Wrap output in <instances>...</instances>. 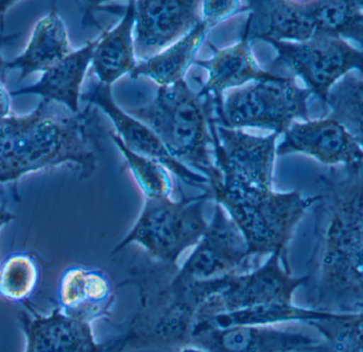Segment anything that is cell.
<instances>
[{
	"instance_id": "obj_1",
	"label": "cell",
	"mask_w": 363,
	"mask_h": 352,
	"mask_svg": "<svg viewBox=\"0 0 363 352\" xmlns=\"http://www.w3.org/2000/svg\"><path fill=\"white\" fill-rule=\"evenodd\" d=\"M180 266L149 257L134 260L117 288L138 290L140 305L123 331L102 343V352L179 349L190 344L199 311L223 287L225 276L209 280L187 278Z\"/></svg>"
},
{
	"instance_id": "obj_2",
	"label": "cell",
	"mask_w": 363,
	"mask_h": 352,
	"mask_svg": "<svg viewBox=\"0 0 363 352\" xmlns=\"http://www.w3.org/2000/svg\"><path fill=\"white\" fill-rule=\"evenodd\" d=\"M42 101L27 116L0 119V185L15 183L26 174L72 165L81 179L97 169L102 127L89 104L69 117L50 112Z\"/></svg>"
},
{
	"instance_id": "obj_3",
	"label": "cell",
	"mask_w": 363,
	"mask_h": 352,
	"mask_svg": "<svg viewBox=\"0 0 363 352\" xmlns=\"http://www.w3.org/2000/svg\"><path fill=\"white\" fill-rule=\"evenodd\" d=\"M315 215V245L307 262V308L363 312V223Z\"/></svg>"
},
{
	"instance_id": "obj_4",
	"label": "cell",
	"mask_w": 363,
	"mask_h": 352,
	"mask_svg": "<svg viewBox=\"0 0 363 352\" xmlns=\"http://www.w3.org/2000/svg\"><path fill=\"white\" fill-rule=\"evenodd\" d=\"M125 112L150 127L174 159L206 177L208 185L221 179L213 157L211 97L199 95L183 79L160 87L150 102Z\"/></svg>"
},
{
	"instance_id": "obj_5",
	"label": "cell",
	"mask_w": 363,
	"mask_h": 352,
	"mask_svg": "<svg viewBox=\"0 0 363 352\" xmlns=\"http://www.w3.org/2000/svg\"><path fill=\"white\" fill-rule=\"evenodd\" d=\"M213 200L226 211L247 242L250 257L259 266L260 258L279 253L288 257V244L298 222L317 203L315 196L298 191L275 192L260 188L209 186Z\"/></svg>"
},
{
	"instance_id": "obj_6",
	"label": "cell",
	"mask_w": 363,
	"mask_h": 352,
	"mask_svg": "<svg viewBox=\"0 0 363 352\" xmlns=\"http://www.w3.org/2000/svg\"><path fill=\"white\" fill-rule=\"evenodd\" d=\"M209 200H213L211 191L180 200L170 196L146 198L138 221L112 256L135 243L152 259L179 266L181 256L196 246L208 228L204 207Z\"/></svg>"
},
{
	"instance_id": "obj_7",
	"label": "cell",
	"mask_w": 363,
	"mask_h": 352,
	"mask_svg": "<svg viewBox=\"0 0 363 352\" xmlns=\"http://www.w3.org/2000/svg\"><path fill=\"white\" fill-rule=\"evenodd\" d=\"M311 95L288 76L249 83L224 93L215 123L228 129L258 127L281 135L296 119L309 120Z\"/></svg>"
},
{
	"instance_id": "obj_8",
	"label": "cell",
	"mask_w": 363,
	"mask_h": 352,
	"mask_svg": "<svg viewBox=\"0 0 363 352\" xmlns=\"http://www.w3.org/2000/svg\"><path fill=\"white\" fill-rule=\"evenodd\" d=\"M267 42L277 52L271 72L287 68L300 76L307 89L319 99L325 115L330 91L338 81L352 70H358L363 76V50L354 48L342 38L315 34L307 42Z\"/></svg>"
},
{
	"instance_id": "obj_9",
	"label": "cell",
	"mask_w": 363,
	"mask_h": 352,
	"mask_svg": "<svg viewBox=\"0 0 363 352\" xmlns=\"http://www.w3.org/2000/svg\"><path fill=\"white\" fill-rule=\"evenodd\" d=\"M306 283V274L300 277L291 274L288 257L272 254L262 266L249 272L228 275L221 290L199 311L196 323L252 307L294 304V293Z\"/></svg>"
},
{
	"instance_id": "obj_10",
	"label": "cell",
	"mask_w": 363,
	"mask_h": 352,
	"mask_svg": "<svg viewBox=\"0 0 363 352\" xmlns=\"http://www.w3.org/2000/svg\"><path fill=\"white\" fill-rule=\"evenodd\" d=\"M215 165L224 187L272 189L277 140L279 134L264 137L250 135L242 130L228 129L211 119Z\"/></svg>"
},
{
	"instance_id": "obj_11",
	"label": "cell",
	"mask_w": 363,
	"mask_h": 352,
	"mask_svg": "<svg viewBox=\"0 0 363 352\" xmlns=\"http://www.w3.org/2000/svg\"><path fill=\"white\" fill-rule=\"evenodd\" d=\"M255 268L240 230L216 203L208 228L179 272L187 278L209 280Z\"/></svg>"
},
{
	"instance_id": "obj_12",
	"label": "cell",
	"mask_w": 363,
	"mask_h": 352,
	"mask_svg": "<svg viewBox=\"0 0 363 352\" xmlns=\"http://www.w3.org/2000/svg\"><path fill=\"white\" fill-rule=\"evenodd\" d=\"M135 4L134 49L140 61L172 46L203 21L202 1L145 0Z\"/></svg>"
},
{
	"instance_id": "obj_13",
	"label": "cell",
	"mask_w": 363,
	"mask_h": 352,
	"mask_svg": "<svg viewBox=\"0 0 363 352\" xmlns=\"http://www.w3.org/2000/svg\"><path fill=\"white\" fill-rule=\"evenodd\" d=\"M81 98L83 101L97 106L106 114L123 144L129 150L159 161L186 185L202 190L203 192L211 191L206 177L196 174L174 159L150 127L119 108L113 99L111 86L98 83L91 91L83 93Z\"/></svg>"
},
{
	"instance_id": "obj_14",
	"label": "cell",
	"mask_w": 363,
	"mask_h": 352,
	"mask_svg": "<svg viewBox=\"0 0 363 352\" xmlns=\"http://www.w3.org/2000/svg\"><path fill=\"white\" fill-rule=\"evenodd\" d=\"M320 341L275 326L194 327L190 344L205 352H313Z\"/></svg>"
},
{
	"instance_id": "obj_15",
	"label": "cell",
	"mask_w": 363,
	"mask_h": 352,
	"mask_svg": "<svg viewBox=\"0 0 363 352\" xmlns=\"http://www.w3.org/2000/svg\"><path fill=\"white\" fill-rule=\"evenodd\" d=\"M277 155L302 153L332 167L349 166L363 161V150L347 127L328 116L320 120L294 123L284 133Z\"/></svg>"
},
{
	"instance_id": "obj_16",
	"label": "cell",
	"mask_w": 363,
	"mask_h": 352,
	"mask_svg": "<svg viewBox=\"0 0 363 352\" xmlns=\"http://www.w3.org/2000/svg\"><path fill=\"white\" fill-rule=\"evenodd\" d=\"M18 322L26 336L25 352H102L91 324L67 317L59 307L42 314L25 302Z\"/></svg>"
},
{
	"instance_id": "obj_17",
	"label": "cell",
	"mask_w": 363,
	"mask_h": 352,
	"mask_svg": "<svg viewBox=\"0 0 363 352\" xmlns=\"http://www.w3.org/2000/svg\"><path fill=\"white\" fill-rule=\"evenodd\" d=\"M117 285L99 268H66L57 285L59 309L72 319L93 324L108 319L116 300Z\"/></svg>"
},
{
	"instance_id": "obj_18",
	"label": "cell",
	"mask_w": 363,
	"mask_h": 352,
	"mask_svg": "<svg viewBox=\"0 0 363 352\" xmlns=\"http://www.w3.org/2000/svg\"><path fill=\"white\" fill-rule=\"evenodd\" d=\"M213 57L209 59H196L194 65L204 68L208 72L206 83L199 95L211 97L213 112L221 110L223 95L228 89H238L249 83L277 80L281 76L274 72H264L256 63L252 53L251 42L245 33L234 46L218 49L209 44Z\"/></svg>"
},
{
	"instance_id": "obj_19",
	"label": "cell",
	"mask_w": 363,
	"mask_h": 352,
	"mask_svg": "<svg viewBox=\"0 0 363 352\" xmlns=\"http://www.w3.org/2000/svg\"><path fill=\"white\" fill-rule=\"evenodd\" d=\"M243 12H250L242 32L250 42H303L315 34L307 1H247Z\"/></svg>"
},
{
	"instance_id": "obj_20",
	"label": "cell",
	"mask_w": 363,
	"mask_h": 352,
	"mask_svg": "<svg viewBox=\"0 0 363 352\" xmlns=\"http://www.w3.org/2000/svg\"><path fill=\"white\" fill-rule=\"evenodd\" d=\"M98 40L72 51L65 59L49 68L35 84L12 91L11 95H38L48 102L63 104L72 114H78L80 89L85 74L93 59Z\"/></svg>"
},
{
	"instance_id": "obj_21",
	"label": "cell",
	"mask_w": 363,
	"mask_h": 352,
	"mask_svg": "<svg viewBox=\"0 0 363 352\" xmlns=\"http://www.w3.org/2000/svg\"><path fill=\"white\" fill-rule=\"evenodd\" d=\"M135 4V1H129L118 25L102 32L101 38H98L91 65L101 84L111 86L138 66L133 36Z\"/></svg>"
},
{
	"instance_id": "obj_22",
	"label": "cell",
	"mask_w": 363,
	"mask_h": 352,
	"mask_svg": "<svg viewBox=\"0 0 363 352\" xmlns=\"http://www.w3.org/2000/svg\"><path fill=\"white\" fill-rule=\"evenodd\" d=\"M72 52L65 23L55 8L36 23L25 51L4 69H18L21 80L33 72H45Z\"/></svg>"
},
{
	"instance_id": "obj_23",
	"label": "cell",
	"mask_w": 363,
	"mask_h": 352,
	"mask_svg": "<svg viewBox=\"0 0 363 352\" xmlns=\"http://www.w3.org/2000/svg\"><path fill=\"white\" fill-rule=\"evenodd\" d=\"M211 28L213 25L203 19L172 46L146 61L138 62L130 76L133 79L146 76L155 81L160 87L183 80L188 68L196 61V53Z\"/></svg>"
},
{
	"instance_id": "obj_24",
	"label": "cell",
	"mask_w": 363,
	"mask_h": 352,
	"mask_svg": "<svg viewBox=\"0 0 363 352\" xmlns=\"http://www.w3.org/2000/svg\"><path fill=\"white\" fill-rule=\"evenodd\" d=\"M336 313L323 312L309 308H301L294 304L268 305L252 307L233 312L215 315L194 324V327L226 328L232 326H275L284 323H305L330 319Z\"/></svg>"
},
{
	"instance_id": "obj_25",
	"label": "cell",
	"mask_w": 363,
	"mask_h": 352,
	"mask_svg": "<svg viewBox=\"0 0 363 352\" xmlns=\"http://www.w3.org/2000/svg\"><path fill=\"white\" fill-rule=\"evenodd\" d=\"M315 34L355 40L363 48V1H307Z\"/></svg>"
},
{
	"instance_id": "obj_26",
	"label": "cell",
	"mask_w": 363,
	"mask_h": 352,
	"mask_svg": "<svg viewBox=\"0 0 363 352\" xmlns=\"http://www.w3.org/2000/svg\"><path fill=\"white\" fill-rule=\"evenodd\" d=\"M40 279V266L33 255L11 254L0 266V298L23 305L35 292Z\"/></svg>"
},
{
	"instance_id": "obj_27",
	"label": "cell",
	"mask_w": 363,
	"mask_h": 352,
	"mask_svg": "<svg viewBox=\"0 0 363 352\" xmlns=\"http://www.w3.org/2000/svg\"><path fill=\"white\" fill-rule=\"evenodd\" d=\"M309 326L323 338L313 352H363V312L336 313Z\"/></svg>"
},
{
	"instance_id": "obj_28",
	"label": "cell",
	"mask_w": 363,
	"mask_h": 352,
	"mask_svg": "<svg viewBox=\"0 0 363 352\" xmlns=\"http://www.w3.org/2000/svg\"><path fill=\"white\" fill-rule=\"evenodd\" d=\"M108 135L125 157L128 168L146 198L170 196L174 189L172 179L163 165L150 157L129 150L118 134L112 130H108Z\"/></svg>"
},
{
	"instance_id": "obj_29",
	"label": "cell",
	"mask_w": 363,
	"mask_h": 352,
	"mask_svg": "<svg viewBox=\"0 0 363 352\" xmlns=\"http://www.w3.org/2000/svg\"><path fill=\"white\" fill-rule=\"evenodd\" d=\"M328 108L333 110H363V80L353 74L343 76L330 93Z\"/></svg>"
},
{
	"instance_id": "obj_30",
	"label": "cell",
	"mask_w": 363,
	"mask_h": 352,
	"mask_svg": "<svg viewBox=\"0 0 363 352\" xmlns=\"http://www.w3.org/2000/svg\"><path fill=\"white\" fill-rule=\"evenodd\" d=\"M243 12V4L240 1H203L202 16L203 19L208 21L215 27L224 19Z\"/></svg>"
},
{
	"instance_id": "obj_31",
	"label": "cell",
	"mask_w": 363,
	"mask_h": 352,
	"mask_svg": "<svg viewBox=\"0 0 363 352\" xmlns=\"http://www.w3.org/2000/svg\"><path fill=\"white\" fill-rule=\"evenodd\" d=\"M330 117L342 123L363 149V110H333Z\"/></svg>"
},
{
	"instance_id": "obj_32",
	"label": "cell",
	"mask_w": 363,
	"mask_h": 352,
	"mask_svg": "<svg viewBox=\"0 0 363 352\" xmlns=\"http://www.w3.org/2000/svg\"><path fill=\"white\" fill-rule=\"evenodd\" d=\"M4 63L0 57V119L6 118L10 114V98L4 84Z\"/></svg>"
},
{
	"instance_id": "obj_33",
	"label": "cell",
	"mask_w": 363,
	"mask_h": 352,
	"mask_svg": "<svg viewBox=\"0 0 363 352\" xmlns=\"http://www.w3.org/2000/svg\"><path fill=\"white\" fill-rule=\"evenodd\" d=\"M14 219L15 215L12 212H10L6 207L0 206V229Z\"/></svg>"
},
{
	"instance_id": "obj_34",
	"label": "cell",
	"mask_w": 363,
	"mask_h": 352,
	"mask_svg": "<svg viewBox=\"0 0 363 352\" xmlns=\"http://www.w3.org/2000/svg\"><path fill=\"white\" fill-rule=\"evenodd\" d=\"M11 4H13V2L10 1H0V21H2V16H4V12H6V8H9V6H11ZM4 38H2L1 34H0V46H1L2 42H4Z\"/></svg>"
},
{
	"instance_id": "obj_35",
	"label": "cell",
	"mask_w": 363,
	"mask_h": 352,
	"mask_svg": "<svg viewBox=\"0 0 363 352\" xmlns=\"http://www.w3.org/2000/svg\"><path fill=\"white\" fill-rule=\"evenodd\" d=\"M177 352H205L203 351L202 349L198 348V347L191 346V345H188V346L183 347V348L179 349Z\"/></svg>"
}]
</instances>
